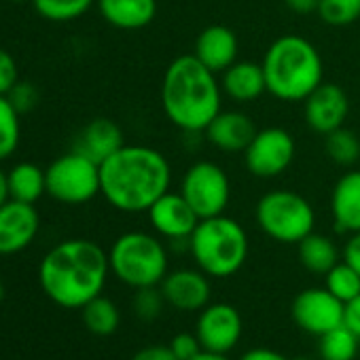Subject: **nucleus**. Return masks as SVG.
<instances>
[{
	"mask_svg": "<svg viewBox=\"0 0 360 360\" xmlns=\"http://www.w3.org/2000/svg\"><path fill=\"white\" fill-rule=\"evenodd\" d=\"M172 167L165 155L144 144H123L100 163V195L121 212H148L169 191Z\"/></svg>",
	"mask_w": 360,
	"mask_h": 360,
	"instance_id": "1",
	"label": "nucleus"
},
{
	"mask_svg": "<svg viewBox=\"0 0 360 360\" xmlns=\"http://www.w3.org/2000/svg\"><path fill=\"white\" fill-rule=\"evenodd\" d=\"M108 274V252L91 240L75 238L56 244L43 257L39 282L56 305L81 309L102 295Z\"/></svg>",
	"mask_w": 360,
	"mask_h": 360,
	"instance_id": "2",
	"label": "nucleus"
},
{
	"mask_svg": "<svg viewBox=\"0 0 360 360\" xmlns=\"http://www.w3.org/2000/svg\"><path fill=\"white\" fill-rule=\"evenodd\" d=\"M223 87L208 66L195 56H180L169 62L161 83V106L165 117L183 131H206L221 112Z\"/></svg>",
	"mask_w": 360,
	"mask_h": 360,
	"instance_id": "3",
	"label": "nucleus"
},
{
	"mask_svg": "<svg viewBox=\"0 0 360 360\" xmlns=\"http://www.w3.org/2000/svg\"><path fill=\"white\" fill-rule=\"evenodd\" d=\"M267 91L284 102H303L324 77L318 49L299 34L276 39L261 62Z\"/></svg>",
	"mask_w": 360,
	"mask_h": 360,
	"instance_id": "4",
	"label": "nucleus"
},
{
	"mask_svg": "<svg viewBox=\"0 0 360 360\" xmlns=\"http://www.w3.org/2000/svg\"><path fill=\"white\" fill-rule=\"evenodd\" d=\"M189 250L198 269L206 276L229 278L248 259V236L238 221L219 214L198 223L189 238Z\"/></svg>",
	"mask_w": 360,
	"mask_h": 360,
	"instance_id": "5",
	"label": "nucleus"
},
{
	"mask_svg": "<svg viewBox=\"0 0 360 360\" xmlns=\"http://www.w3.org/2000/svg\"><path fill=\"white\" fill-rule=\"evenodd\" d=\"M110 271L131 288L157 286L167 276V250L150 233L127 231L108 250Z\"/></svg>",
	"mask_w": 360,
	"mask_h": 360,
	"instance_id": "6",
	"label": "nucleus"
},
{
	"mask_svg": "<svg viewBox=\"0 0 360 360\" xmlns=\"http://www.w3.org/2000/svg\"><path fill=\"white\" fill-rule=\"evenodd\" d=\"M261 231L280 244H299L316 227V212L311 204L286 189L265 193L255 210Z\"/></svg>",
	"mask_w": 360,
	"mask_h": 360,
	"instance_id": "7",
	"label": "nucleus"
},
{
	"mask_svg": "<svg viewBox=\"0 0 360 360\" xmlns=\"http://www.w3.org/2000/svg\"><path fill=\"white\" fill-rule=\"evenodd\" d=\"M47 195L66 206H81L100 193V165L89 157L70 150L45 169Z\"/></svg>",
	"mask_w": 360,
	"mask_h": 360,
	"instance_id": "8",
	"label": "nucleus"
},
{
	"mask_svg": "<svg viewBox=\"0 0 360 360\" xmlns=\"http://www.w3.org/2000/svg\"><path fill=\"white\" fill-rule=\"evenodd\" d=\"M180 193L200 219H212L225 214L231 200V183L219 163L198 161L185 172Z\"/></svg>",
	"mask_w": 360,
	"mask_h": 360,
	"instance_id": "9",
	"label": "nucleus"
},
{
	"mask_svg": "<svg viewBox=\"0 0 360 360\" xmlns=\"http://www.w3.org/2000/svg\"><path fill=\"white\" fill-rule=\"evenodd\" d=\"M295 159V140L282 127L259 129L244 150L246 167L257 178H276L290 167Z\"/></svg>",
	"mask_w": 360,
	"mask_h": 360,
	"instance_id": "10",
	"label": "nucleus"
},
{
	"mask_svg": "<svg viewBox=\"0 0 360 360\" xmlns=\"http://www.w3.org/2000/svg\"><path fill=\"white\" fill-rule=\"evenodd\" d=\"M343 309L345 303L339 301L330 290L307 288L295 297L290 314L299 328L320 337L326 330L343 324Z\"/></svg>",
	"mask_w": 360,
	"mask_h": 360,
	"instance_id": "11",
	"label": "nucleus"
},
{
	"mask_svg": "<svg viewBox=\"0 0 360 360\" xmlns=\"http://www.w3.org/2000/svg\"><path fill=\"white\" fill-rule=\"evenodd\" d=\"M242 316L229 303H208L198 318L195 333L206 352L229 354L242 337Z\"/></svg>",
	"mask_w": 360,
	"mask_h": 360,
	"instance_id": "12",
	"label": "nucleus"
},
{
	"mask_svg": "<svg viewBox=\"0 0 360 360\" xmlns=\"http://www.w3.org/2000/svg\"><path fill=\"white\" fill-rule=\"evenodd\" d=\"M41 227L34 204L7 200L0 206V257H11L26 250Z\"/></svg>",
	"mask_w": 360,
	"mask_h": 360,
	"instance_id": "13",
	"label": "nucleus"
},
{
	"mask_svg": "<svg viewBox=\"0 0 360 360\" xmlns=\"http://www.w3.org/2000/svg\"><path fill=\"white\" fill-rule=\"evenodd\" d=\"M148 221H150V227L176 242V240H189L191 233L195 231L198 223L202 221L198 217V212L189 206V202L183 198V193H163L150 208H148Z\"/></svg>",
	"mask_w": 360,
	"mask_h": 360,
	"instance_id": "14",
	"label": "nucleus"
},
{
	"mask_svg": "<svg viewBox=\"0 0 360 360\" xmlns=\"http://www.w3.org/2000/svg\"><path fill=\"white\" fill-rule=\"evenodd\" d=\"M305 121L316 134H330L337 127H343L347 112H349V100L345 91L335 83H320L305 100Z\"/></svg>",
	"mask_w": 360,
	"mask_h": 360,
	"instance_id": "15",
	"label": "nucleus"
},
{
	"mask_svg": "<svg viewBox=\"0 0 360 360\" xmlns=\"http://www.w3.org/2000/svg\"><path fill=\"white\" fill-rule=\"evenodd\" d=\"M210 276L202 269H176L161 282V292L167 305L180 311H202L210 303Z\"/></svg>",
	"mask_w": 360,
	"mask_h": 360,
	"instance_id": "16",
	"label": "nucleus"
},
{
	"mask_svg": "<svg viewBox=\"0 0 360 360\" xmlns=\"http://www.w3.org/2000/svg\"><path fill=\"white\" fill-rule=\"evenodd\" d=\"M257 131L255 121L240 110H221L206 127L208 142L225 153H244Z\"/></svg>",
	"mask_w": 360,
	"mask_h": 360,
	"instance_id": "17",
	"label": "nucleus"
},
{
	"mask_svg": "<svg viewBox=\"0 0 360 360\" xmlns=\"http://www.w3.org/2000/svg\"><path fill=\"white\" fill-rule=\"evenodd\" d=\"M238 51H240V43H238L236 32L227 26L214 24L200 32L193 56L204 66H208L212 72L219 75L238 62Z\"/></svg>",
	"mask_w": 360,
	"mask_h": 360,
	"instance_id": "18",
	"label": "nucleus"
},
{
	"mask_svg": "<svg viewBox=\"0 0 360 360\" xmlns=\"http://www.w3.org/2000/svg\"><path fill=\"white\" fill-rule=\"evenodd\" d=\"M123 131L121 127L104 117H98L94 121H89L75 138L72 150L89 157L91 161H96L98 165L104 163L112 153H117L123 146Z\"/></svg>",
	"mask_w": 360,
	"mask_h": 360,
	"instance_id": "19",
	"label": "nucleus"
},
{
	"mask_svg": "<svg viewBox=\"0 0 360 360\" xmlns=\"http://www.w3.org/2000/svg\"><path fill=\"white\" fill-rule=\"evenodd\" d=\"M330 214L339 233L360 231V172L343 174L330 193Z\"/></svg>",
	"mask_w": 360,
	"mask_h": 360,
	"instance_id": "20",
	"label": "nucleus"
},
{
	"mask_svg": "<svg viewBox=\"0 0 360 360\" xmlns=\"http://www.w3.org/2000/svg\"><path fill=\"white\" fill-rule=\"evenodd\" d=\"M106 24L119 30L146 28L157 15V0H96Z\"/></svg>",
	"mask_w": 360,
	"mask_h": 360,
	"instance_id": "21",
	"label": "nucleus"
},
{
	"mask_svg": "<svg viewBox=\"0 0 360 360\" xmlns=\"http://www.w3.org/2000/svg\"><path fill=\"white\" fill-rule=\"evenodd\" d=\"M223 75L221 87L236 102H252L267 91V81L261 64L236 62Z\"/></svg>",
	"mask_w": 360,
	"mask_h": 360,
	"instance_id": "22",
	"label": "nucleus"
},
{
	"mask_svg": "<svg viewBox=\"0 0 360 360\" xmlns=\"http://www.w3.org/2000/svg\"><path fill=\"white\" fill-rule=\"evenodd\" d=\"M9 178V198L24 202V204H37L47 193L45 183V169L32 161H20L7 172Z\"/></svg>",
	"mask_w": 360,
	"mask_h": 360,
	"instance_id": "23",
	"label": "nucleus"
},
{
	"mask_svg": "<svg viewBox=\"0 0 360 360\" xmlns=\"http://www.w3.org/2000/svg\"><path fill=\"white\" fill-rule=\"evenodd\" d=\"M297 246H299V261H301V265L307 271L316 274V276H326L339 263V248L326 236H320V233L311 231Z\"/></svg>",
	"mask_w": 360,
	"mask_h": 360,
	"instance_id": "24",
	"label": "nucleus"
},
{
	"mask_svg": "<svg viewBox=\"0 0 360 360\" xmlns=\"http://www.w3.org/2000/svg\"><path fill=\"white\" fill-rule=\"evenodd\" d=\"M81 311H83V322L87 330L98 337H108L119 328V322H121L119 309L104 295H98L96 299H91L87 305L81 307Z\"/></svg>",
	"mask_w": 360,
	"mask_h": 360,
	"instance_id": "25",
	"label": "nucleus"
},
{
	"mask_svg": "<svg viewBox=\"0 0 360 360\" xmlns=\"http://www.w3.org/2000/svg\"><path fill=\"white\" fill-rule=\"evenodd\" d=\"M358 343L360 339L345 324H339L318 337L320 360H354Z\"/></svg>",
	"mask_w": 360,
	"mask_h": 360,
	"instance_id": "26",
	"label": "nucleus"
},
{
	"mask_svg": "<svg viewBox=\"0 0 360 360\" xmlns=\"http://www.w3.org/2000/svg\"><path fill=\"white\" fill-rule=\"evenodd\" d=\"M30 3L43 20L64 24L85 15L96 5V0H30Z\"/></svg>",
	"mask_w": 360,
	"mask_h": 360,
	"instance_id": "27",
	"label": "nucleus"
},
{
	"mask_svg": "<svg viewBox=\"0 0 360 360\" xmlns=\"http://www.w3.org/2000/svg\"><path fill=\"white\" fill-rule=\"evenodd\" d=\"M324 148L333 163L337 165H354L360 157V140L347 127H337L324 136Z\"/></svg>",
	"mask_w": 360,
	"mask_h": 360,
	"instance_id": "28",
	"label": "nucleus"
},
{
	"mask_svg": "<svg viewBox=\"0 0 360 360\" xmlns=\"http://www.w3.org/2000/svg\"><path fill=\"white\" fill-rule=\"evenodd\" d=\"M22 138V123L18 108L9 102L7 96H0V161L9 159Z\"/></svg>",
	"mask_w": 360,
	"mask_h": 360,
	"instance_id": "29",
	"label": "nucleus"
},
{
	"mask_svg": "<svg viewBox=\"0 0 360 360\" xmlns=\"http://www.w3.org/2000/svg\"><path fill=\"white\" fill-rule=\"evenodd\" d=\"M324 278H326L324 288L330 290L343 303H347L360 295V274L345 261H339Z\"/></svg>",
	"mask_w": 360,
	"mask_h": 360,
	"instance_id": "30",
	"label": "nucleus"
},
{
	"mask_svg": "<svg viewBox=\"0 0 360 360\" xmlns=\"http://www.w3.org/2000/svg\"><path fill=\"white\" fill-rule=\"evenodd\" d=\"M316 13L328 26H349L360 20V0H320Z\"/></svg>",
	"mask_w": 360,
	"mask_h": 360,
	"instance_id": "31",
	"label": "nucleus"
},
{
	"mask_svg": "<svg viewBox=\"0 0 360 360\" xmlns=\"http://www.w3.org/2000/svg\"><path fill=\"white\" fill-rule=\"evenodd\" d=\"M165 305L163 292L157 286H146V288H136L134 295V311L140 320L153 322L155 318L161 316V309Z\"/></svg>",
	"mask_w": 360,
	"mask_h": 360,
	"instance_id": "32",
	"label": "nucleus"
},
{
	"mask_svg": "<svg viewBox=\"0 0 360 360\" xmlns=\"http://www.w3.org/2000/svg\"><path fill=\"white\" fill-rule=\"evenodd\" d=\"M169 347H172V352L176 354L178 360H191V358H195L198 354L204 352L198 333H178V335H174L172 341H169Z\"/></svg>",
	"mask_w": 360,
	"mask_h": 360,
	"instance_id": "33",
	"label": "nucleus"
},
{
	"mask_svg": "<svg viewBox=\"0 0 360 360\" xmlns=\"http://www.w3.org/2000/svg\"><path fill=\"white\" fill-rule=\"evenodd\" d=\"M9 102L18 108V112H28L32 110L37 104H39V91L32 83H26V81H18L15 87L7 94Z\"/></svg>",
	"mask_w": 360,
	"mask_h": 360,
	"instance_id": "34",
	"label": "nucleus"
},
{
	"mask_svg": "<svg viewBox=\"0 0 360 360\" xmlns=\"http://www.w3.org/2000/svg\"><path fill=\"white\" fill-rule=\"evenodd\" d=\"M18 81H20V72L13 56L5 49H0V96H7Z\"/></svg>",
	"mask_w": 360,
	"mask_h": 360,
	"instance_id": "35",
	"label": "nucleus"
},
{
	"mask_svg": "<svg viewBox=\"0 0 360 360\" xmlns=\"http://www.w3.org/2000/svg\"><path fill=\"white\" fill-rule=\"evenodd\" d=\"M131 360H178V358L172 352L169 343L167 345L155 343V345H146V347L138 349Z\"/></svg>",
	"mask_w": 360,
	"mask_h": 360,
	"instance_id": "36",
	"label": "nucleus"
},
{
	"mask_svg": "<svg viewBox=\"0 0 360 360\" xmlns=\"http://www.w3.org/2000/svg\"><path fill=\"white\" fill-rule=\"evenodd\" d=\"M343 324L360 339V295L345 303V309H343Z\"/></svg>",
	"mask_w": 360,
	"mask_h": 360,
	"instance_id": "37",
	"label": "nucleus"
},
{
	"mask_svg": "<svg viewBox=\"0 0 360 360\" xmlns=\"http://www.w3.org/2000/svg\"><path fill=\"white\" fill-rule=\"evenodd\" d=\"M343 261L360 274V231L352 233L343 248Z\"/></svg>",
	"mask_w": 360,
	"mask_h": 360,
	"instance_id": "38",
	"label": "nucleus"
},
{
	"mask_svg": "<svg viewBox=\"0 0 360 360\" xmlns=\"http://www.w3.org/2000/svg\"><path fill=\"white\" fill-rule=\"evenodd\" d=\"M240 360H288V358L269 347H255V349L246 352Z\"/></svg>",
	"mask_w": 360,
	"mask_h": 360,
	"instance_id": "39",
	"label": "nucleus"
},
{
	"mask_svg": "<svg viewBox=\"0 0 360 360\" xmlns=\"http://www.w3.org/2000/svg\"><path fill=\"white\" fill-rule=\"evenodd\" d=\"M286 7L295 13H314L318 11V5H320V0H284Z\"/></svg>",
	"mask_w": 360,
	"mask_h": 360,
	"instance_id": "40",
	"label": "nucleus"
},
{
	"mask_svg": "<svg viewBox=\"0 0 360 360\" xmlns=\"http://www.w3.org/2000/svg\"><path fill=\"white\" fill-rule=\"evenodd\" d=\"M9 198V178H7V172L0 167V206H3Z\"/></svg>",
	"mask_w": 360,
	"mask_h": 360,
	"instance_id": "41",
	"label": "nucleus"
},
{
	"mask_svg": "<svg viewBox=\"0 0 360 360\" xmlns=\"http://www.w3.org/2000/svg\"><path fill=\"white\" fill-rule=\"evenodd\" d=\"M191 360H231L227 354H217V352H202V354H198L195 358H191Z\"/></svg>",
	"mask_w": 360,
	"mask_h": 360,
	"instance_id": "42",
	"label": "nucleus"
},
{
	"mask_svg": "<svg viewBox=\"0 0 360 360\" xmlns=\"http://www.w3.org/2000/svg\"><path fill=\"white\" fill-rule=\"evenodd\" d=\"M5 299V284H3V278H0V303Z\"/></svg>",
	"mask_w": 360,
	"mask_h": 360,
	"instance_id": "43",
	"label": "nucleus"
},
{
	"mask_svg": "<svg viewBox=\"0 0 360 360\" xmlns=\"http://www.w3.org/2000/svg\"><path fill=\"white\" fill-rule=\"evenodd\" d=\"M11 3H26V0H11Z\"/></svg>",
	"mask_w": 360,
	"mask_h": 360,
	"instance_id": "44",
	"label": "nucleus"
},
{
	"mask_svg": "<svg viewBox=\"0 0 360 360\" xmlns=\"http://www.w3.org/2000/svg\"><path fill=\"white\" fill-rule=\"evenodd\" d=\"M303 360H305V358H303Z\"/></svg>",
	"mask_w": 360,
	"mask_h": 360,
	"instance_id": "45",
	"label": "nucleus"
}]
</instances>
